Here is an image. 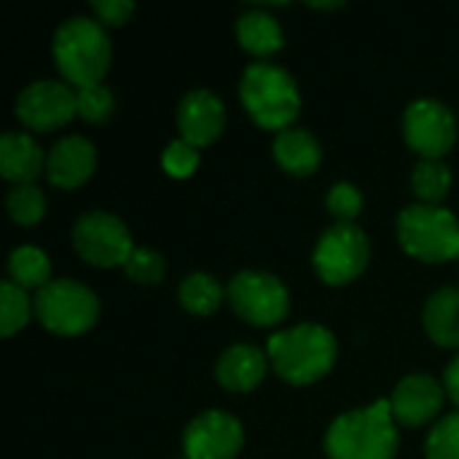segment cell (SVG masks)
<instances>
[{
	"label": "cell",
	"instance_id": "cell-29",
	"mask_svg": "<svg viewBox=\"0 0 459 459\" xmlns=\"http://www.w3.org/2000/svg\"><path fill=\"white\" fill-rule=\"evenodd\" d=\"M161 167H164L167 175L183 180V178H188V175L196 172V167H199V148L188 145L186 140H172V143L164 148Z\"/></svg>",
	"mask_w": 459,
	"mask_h": 459
},
{
	"label": "cell",
	"instance_id": "cell-21",
	"mask_svg": "<svg viewBox=\"0 0 459 459\" xmlns=\"http://www.w3.org/2000/svg\"><path fill=\"white\" fill-rule=\"evenodd\" d=\"M8 274H11V282H16L19 288L40 290L51 282V261L43 250L32 245H22L8 258Z\"/></svg>",
	"mask_w": 459,
	"mask_h": 459
},
{
	"label": "cell",
	"instance_id": "cell-19",
	"mask_svg": "<svg viewBox=\"0 0 459 459\" xmlns=\"http://www.w3.org/2000/svg\"><path fill=\"white\" fill-rule=\"evenodd\" d=\"M422 323L438 347H459V288H444L428 299Z\"/></svg>",
	"mask_w": 459,
	"mask_h": 459
},
{
	"label": "cell",
	"instance_id": "cell-9",
	"mask_svg": "<svg viewBox=\"0 0 459 459\" xmlns=\"http://www.w3.org/2000/svg\"><path fill=\"white\" fill-rule=\"evenodd\" d=\"M73 245L91 266H124L134 253L129 229L110 212H86L73 226Z\"/></svg>",
	"mask_w": 459,
	"mask_h": 459
},
{
	"label": "cell",
	"instance_id": "cell-14",
	"mask_svg": "<svg viewBox=\"0 0 459 459\" xmlns=\"http://www.w3.org/2000/svg\"><path fill=\"white\" fill-rule=\"evenodd\" d=\"M444 393H446L444 385H438L428 374L406 377L395 387V393L390 398L395 422L403 425V428H422V425H428L433 417H438V411L444 406Z\"/></svg>",
	"mask_w": 459,
	"mask_h": 459
},
{
	"label": "cell",
	"instance_id": "cell-30",
	"mask_svg": "<svg viewBox=\"0 0 459 459\" xmlns=\"http://www.w3.org/2000/svg\"><path fill=\"white\" fill-rule=\"evenodd\" d=\"M328 212L339 221V223H352L360 210H363V196L352 183H336L328 191Z\"/></svg>",
	"mask_w": 459,
	"mask_h": 459
},
{
	"label": "cell",
	"instance_id": "cell-13",
	"mask_svg": "<svg viewBox=\"0 0 459 459\" xmlns=\"http://www.w3.org/2000/svg\"><path fill=\"white\" fill-rule=\"evenodd\" d=\"M226 126V108L223 102L207 91V89H194L188 91L180 105H178V129L180 140H186L194 148H204L221 137Z\"/></svg>",
	"mask_w": 459,
	"mask_h": 459
},
{
	"label": "cell",
	"instance_id": "cell-8",
	"mask_svg": "<svg viewBox=\"0 0 459 459\" xmlns=\"http://www.w3.org/2000/svg\"><path fill=\"white\" fill-rule=\"evenodd\" d=\"M368 237L355 223H336L323 231L315 245L312 264L325 285H347L368 266Z\"/></svg>",
	"mask_w": 459,
	"mask_h": 459
},
{
	"label": "cell",
	"instance_id": "cell-22",
	"mask_svg": "<svg viewBox=\"0 0 459 459\" xmlns=\"http://www.w3.org/2000/svg\"><path fill=\"white\" fill-rule=\"evenodd\" d=\"M226 290L204 272H194L180 282L178 299L180 304L191 312V315H212L221 304H223Z\"/></svg>",
	"mask_w": 459,
	"mask_h": 459
},
{
	"label": "cell",
	"instance_id": "cell-10",
	"mask_svg": "<svg viewBox=\"0 0 459 459\" xmlns=\"http://www.w3.org/2000/svg\"><path fill=\"white\" fill-rule=\"evenodd\" d=\"M403 137L422 159L441 161L457 140V121L444 102L417 100L403 113Z\"/></svg>",
	"mask_w": 459,
	"mask_h": 459
},
{
	"label": "cell",
	"instance_id": "cell-16",
	"mask_svg": "<svg viewBox=\"0 0 459 459\" xmlns=\"http://www.w3.org/2000/svg\"><path fill=\"white\" fill-rule=\"evenodd\" d=\"M215 377L231 393H250L266 377V355L253 344H234L221 355Z\"/></svg>",
	"mask_w": 459,
	"mask_h": 459
},
{
	"label": "cell",
	"instance_id": "cell-11",
	"mask_svg": "<svg viewBox=\"0 0 459 459\" xmlns=\"http://www.w3.org/2000/svg\"><path fill=\"white\" fill-rule=\"evenodd\" d=\"M78 116V94L62 81H35L16 100V118L35 132H51Z\"/></svg>",
	"mask_w": 459,
	"mask_h": 459
},
{
	"label": "cell",
	"instance_id": "cell-4",
	"mask_svg": "<svg viewBox=\"0 0 459 459\" xmlns=\"http://www.w3.org/2000/svg\"><path fill=\"white\" fill-rule=\"evenodd\" d=\"M239 97L250 118L264 129H274L277 134L290 129L301 110V94L293 75L272 62H255L245 70L239 81Z\"/></svg>",
	"mask_w": 459,
	"mask_h": 459
},
{
	"label": "cell",
	"instance_id": "cell-17",
	"mask_svg": "<svg viewBox=\"0 0 459 459\" xmlns=\"http://www.w3.org/2000/svg\"><path fill=\"white\" fill-rule=\"evenodd\" d=\"M43 151L24 132H8L0 137V172L16 186L32 183L43 172Z\"/></svg>",
	"mask_w": 459,
	"mask_h": 459
},
{
	"label": "cell",
	"instance_id": "cell-28",
	"mask_svg": "<svg viewBox=\"0 0 459 459\" xmlns=\"http://www.w3.org/2000/svg\"><path fill=\"white\" fill-rule=\"evenodd\" d=\"M428 459H459V411L430 430Z\"/></svg>",
	"mask_w": 459,
	"mask_h": 459
},
{
	"label": "cell",
	"instance_id": "cell-5",
	"mask_svg": "<svg viewBox=\"0 0 459 459\" xmlns=\"http://www.w3.org/2000/svg\"><path fill=\"white\" fill-rule=\"evenodd\" d=\"M401 247L425 264L459 258V221L452 210L433 204H411L398 215Z\"/></svg>",
	"mask_w": 459,
	"mask_h": 459
},
{
	"label": "cell",
	"instance_id": "cell-24",
	"mask_svg": "<svg viewBox=\"0 0 459 459\" xmlns=\"http://www.w3.org/2000/svg\"><path fill=\"white\" fill-rule=\"evenodd\" d=\"M32 312H35V304L27 299V290L5 280L0 285V333L13 336L16 331L27 325Z\"/></svg>",
	"mask_w": 459,
	"mask_h": 459
},
{
	"label": "cell",
	"instance_id": "cell-34",
	"mask_svg": "<svg viewBox=\"0 0 459 459\" xmlns=\"http://www.w3.org/2000/svg\"><path fill=\"white\" fill-rule=\"evenodd\" d=\"M183 459H186V457H183Z\"/></svg>",
	"mask_w": 459,
	"mask_h": 459
},
{
	"label": "cell",
	"instance_id": "cell-2",
	"mask_svg": "<svg viewBox=\"0 0 459 459\" xmlns=\"http://www.w3.org/2000/svg\"><path fill=\"white\" fill-rule=\"evenodd\" d=\"M336 339L328 328L315 323H301L296 328L280 331L269 339L266 358L274 371L290 385H315L336 363Z\"/></svg>",
	"mask_w": 459,
	"mask_h": 459
},
{
	"label": "cell",
	"instance_id": "cell-27",
	"mask_svg": "<svg viewBox=\"0 0 459 459\" xmlns=\"http://www.w3.org/2000/svg\"><path fill=\"white\" fill-rule=\"evenodd\" d=\"M164 258L156 250L148 247H134V253L129 255V261L124 264V272L129 280L140 282V285H156L164 277Z\"/></svg>",
	"mask_w": 459,
	"mask_h": 459
},
{
	"label": "cell",
	"instance_id": "cell-33",
	"mask_svg": "<svg viewBox=\"0 0 459 459\" xmlns=\"http://www.w3.org/2000/svg\"><path fill=\"white\" fill-rule=\"evenodd\" d=\"M309 8H342V3H309Z\"/></svg>",
	"mask_w": 459,
	"mask_h": 459
},
{
	"label": "cell",
	"instance_id": "cell-23",
	"mask_svg": "<svg viewBox=\"0 0 459 459\" xmlns=\"http://www.w3.org/2000/svg\"><path fill=\"white\" fill-rule=\"evenodd\" d=\"M411 188H414L420 204L438 207V202H444V196L452 188V169L444 161L422 159L411 172Z\"/></svg>",
	"mask_w": 459,
	"mask_h": 459
},
{
	"label": "cell",
	"instance_id": "cell-7",
	"mask_svg": "<svg viewBox=\"0 0 459 459\" xmlns=\"http://www.w3.org/2000/svg\"><path fill=\"white\" fill-rule=\"evenodd\" d=\"M226 301L250 325H280L290 312V293L280 277L266 272H239L226 288Z\"/></svg>",
	"mask_w": 459,
	"mask_h": 459
},
{
	"label": "cell",
	"instance_id": "cell-26",
	"mask_svg": "<svg viewBox=\"0 0 459 459\" xmlns=\"http://www.w3.org/2000/svg\"><path fill=\"white\" fill-rule=\"evenodd\" d=\"M78 94V116L89 124H102L110 113H113V91L102 83L97 86H86V89H75Z\"/></svg>",
	"mask_w": 459,
	"mask_h": 459
},
{
	"label": "cell",
	"instance_id": "cell-15",
	"mask_svg": "<svg viewBox=\"0 0 459 459\" xmlns=\"http://www.w3.org/2000/svg\"><path fill=\"white\" fill-rule=\"evenodd\" d=\"M94 167H97V151L81 134H70L59 140L46 156V178L59 188L83 186L91 178Z\"/></svg>",
	"mask_w": 459,
	"mask_h": 459
},
{
	"label": "cell",
	"instance_id": "cell-3",
	"mask_svg": "<svg viewBox=\"0 0 459 459\" xmlns=\"http://www.w3.org/2000/svg\"><path fill=\"white\" fill-rule=\"evenodd\" d=\"M54 62L75 89L97 86L110 67V40L100 22L73 16L54 32Z\"/></svg>",
	"mask_w": 459,
	"mask_h": 459
},
{
	"label": "cell",
	"instance_id": "cell-1",
	"mask_svg": "<svg viewBox=\"0 0 459 459\" xmlns=\"http://www.w3.org/2000/svg\"><path fill=\"white\" fill-rule=\"evenodd\" d=\"M395 452L398 430L390 401L347 411L325 433L328 459H393Z\"/></svg>",
	"mask_w": 459,
	"mask_h": 459
},
{
	"label": "cell",
	"instance_id": "cell-32",
	"mask_svg": "<svg viewBox=\"0 0 459 459\" xmlns=\"http://www.w3.org/2000/svg\"><path fill=\"white\" fill-rule=\"evenodd\" d=\"M444 390L446 395L459 406V358H455L449 366H446V374H444Z\"/></svg>",
	"mask_w": 459,
	"mask_h": 459
},
{
	"label": "cell",
	"instance_id": "cell-31",
	"mask_svg": "<svg viewBox=\"0 0 459 459\" xmlns=\"http://www.w3.org/2000/svg\"><path fill=\"white\" fill-rule=\"evenodd\" d=\"M91 11L97 13V22L100 24L121 27L134 13V5L126 3V0H97V3H91Z\"/></svg>",
	"mask_w": 459,
	"mask_h": 459
},
{
	"label": "cell",
	"instance_id": "cell-18",
	"mask_svg": "<svg viewBox=\"0 0 459 459\" xmlns=\"http://www.w3.org/2000/svg\"><path fill=\"white\" fill-rule=\"evenodd\" d=\"M274 159L290 175H312L323 161V148L307 129H285L274 137Z\"/></svg>",
	"mask_w": 459,
	"mask_h": 459
},
{
	"label": "cell",
	"instance_id": "cell-12",
	"mask_svg": "<svg viewBox=\"0 0 459 459\" xmlns=\"http://www.w3.org/2000/svg\"><path fill=\"white\" fill-rule=\"evenodd\" d=\"M245 433L237 417L226 411H204L188 422L183 433L186 459H234L242 449Z\"/></svg>",
	"mask_w": 459,
	"mask_h": 459
},
{
	"label": "cell",
	"instance_id": "cell-20",
	"mask_svg": "<svg viewBox=\"0 0 459 459\" xmlns=\"http://www.w3.org/2000/svg\"><path fill=\"white\" fill-rule=\"evenodd\" d=\"M237 38L242 48L255 56H269L282 48V27L264 8H253L237 19Z\"/></svg>",
	"mask_w": 459,
	"mask_h": 459
},
{
	"label": "cell",
	"instance_id": "cell-25",
	"mask_svg": "<svg viewBox=\"0 0 459 459\" xmlns=\"http://www.w3.org/2000/svg\"><path fill=\"white\" fill-rule=\"evenodd\" d=\"M8 212L19 226H35L43 215H46V196L38 186L27 183V186H16L8 191Z\"/></svg>",
	"mask_w": 459,
	"mask_h": 459
},
{
	"label": "cell",
	"instance_id": "cell-6",
	"mask_svg": "<svg viewBox=\"0 0 459 459\" xmlns=\"http://www.w3.org/2000/svg\"><path fill=\"white\" fill-rule=\"evenodd\" d=\"M32 304L43 328L59 336L86 333L100 317L97 296L75 280H51L35 293Z\"/></svg>",
	"mask_w": 459,
	"mask_h": 459
}]
</instances>
